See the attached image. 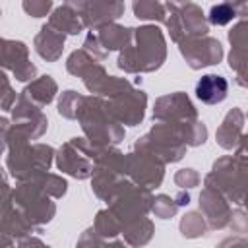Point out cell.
<instances>
[{
	"label": "cell",
	"instance_id": "cell-25",
	"mask_svg": "<svg viewBox=\"0 0 248 248\" xmlns=\"http://www.w3.org/2000/svg\"><path fill=\"white\" fill-rule=\"evenodd\" d=\"M153 232H155V225L147 217H141V219H138V221H134V223H130L128 227L122 229L124 242L130 248H141V246H145L153 238Z\"/></svg>",
	"mask_w": 248,
	"mask_h": 248
},
{
	"label": "cell",
	"instance_id": "cell-41",
	"mask_svg": "<svg viewBox=\"0 0 248 248\" xmlns=\"http://www.w3.org/2000/svg\"><path fill=\"white\" fill-rule=\"evenodd\" d=\"M14 248H50V246H46V244H45L41 238H37V236H25V238L17 240V244H16Z\"/></svg>",
	"mask_w": 248,
	"mask_h": 248
},
{
	"label": "cell",
	"instance_id": "cell-3",
	"mask_svg": "<svg viewBox=\"0 0 248 248\" xmlns=\"http://www.w3.org/2000/svg\"><path fill=\"white\" fill-rule=\"evenodd\" d=\"M203 184L219 190L229 202L242 203V198L248 192V157L234 153L217 159L203 178Z\"/></svg>",
	"mask_w": 248,
	"mask_h": 248
},
{
	"label": "cell",
	"instance_id": "cell-36",
	"mask_svg": "<svg viewBox=\"0 0 248 248\" xmlns=\"http://www.w3.org/2000/svg\"><path fill=\"white\" fill-rule=\"evenodd\" d=\"M107 244L108 242L105 238H101L95 232V229L91 227V229H87V231L81 232V236L78 238V246L76 248H107Z\"/></svg>",
	"mask_w": 248,
	"mask_h": 248
},
{
	"label": "cell",
	"instance_id": "cell-4",
	"mask_svg": "<svg viewBox=\"0 0 248 248\" xmlns=\"http://www.w3.org/2000/svg\"><path fill=\"white\" fill-rule=\"evenodd\" d=\"M188 145L182 141L180 132L174 124L157 122L145 136L138 138L134 143L136 153H145L161 163H176L186 155Z\"/></svg>",
	"mask_w": 248,
	"mask_h": 248
},
{
	"label": "cell",
	"instance_id": "cell-21",
	"mask_svg": "<svg viewBox=\"0 0 248 248\" xmlns=\"http://www.w3.org/2000/svg\"><path fill=\"white\" fill-rule=\"evenodd\" d=\"M229 81L219 74H205L196 83V97L205 105H217L227 99Z\"/></svg>",
	"mask_w": 248,
	"mask_h": 248
},
{
	"label": "cell",
	"instance_id": "cell-40",
	"mask_svg": "<svg viewBox=\"0 0 248 248\" xmlns=\"http://www.w3.org/2000/svg\"><path fill=\"white\" fill-rule=\"evenodd\" d=\"M2 87H4V93H2V110H12L14 108L12 105L17 103V97H16V93H14V89H12L10 79H8L6 74H2Z\"/></svg>",
	"mask_w": 248,
	"mask_h": 248
},
{
	"label": "cell",
	"instance_id": "cell-47",
	"mask_svg": "<svg viewBox=\"0 0 248 248\" xmlns=\"http://www.w3.org/2000/svg\"><path fill=\"white\" fill-rule=\"evenodd\" d=\"M242 205L246 207V211H248V192L244 194V198H242Z\"/></svg>",
	"mask_w": 248,
	"mask_h": 248
},
{
	"label": "cell",
	"instance_id": "cell-43",
	"mask_svg": "<svg viewBox=\"0 0 248 248\" xmlns=\"http://www.w3.org/2000/svg\"><path fill=\"white\" fill-rule=\"evenodd\" d=\"M236 155H244V157H248V132L246 134H242V138H240V141H238V145H236Z\"/></svg>",
	"mask_w": 248,
	"mask_h": 248
},
{
	"label": "cell",
	"instance_id": "cell-37",
	"mask_svg": "<svg viewBox=\"0 0 248 248\" xmlns=\"http://www.w3.org/2000/svg\"><path fill=\"white\" fill-rule=\"evenodd\" d=\"M23 10L31 16V17H43V16H48V12L52 10V2L50 0H25L23 4Z\"/></svg>",
	"mask_w": 248,
	"mask_h": 248
},
{
	"label": "cell",
	"instance_id": "cell-15",
	"mask_svg": "<svg viewBox=\"0 0 248 248\" xmlns=\"http://www.w3.org/2000/svg\"><path fill=\"white\" fill-rule=\"evenodd\" d=\"M180 54L184 56L186 64L192 70H202L205 66L219 64L223 60V46L213 37H200V39H188L178 45Z\"/></svg>",
	"mask_w": 248,
	"mask_h": 248
},
{
	"label": "cell",
	"instance_id": "cell-18",
	"mask_svg": "<svg viewBox=\"0 0 248 248\" xmlns=\"http://www.w3.org/2000/svg\"><path fill=\"white\" fill-rule=\"evenodd\" d=\"M79 12L85 27L101 29L108 23H114L124 14L122 2H72Z\"/></svg>",
	"mask_w": 248,
	"mask_h": 248
},
{
	"label": "cell",
	"instance_id": "cell-5",
	"mask_svg": "<svg viewBox=\"0 0 248 248\" xmlns=\"http://www.w3.org/2000/svg\"><path fill=\"white\" fill-rule=\"evenodd\" d=\"M54 155V149L46 143L14 145L6 151V169L17 182H25L41 172H46Z\"/></svg>",
	"mask_w": 248,
	"mask_h": 248
},
{
	"label": "cell",
	"instance_id": "cell-39",
	"mask_svg": "<svg viewBox=\"0 0 248 248\" xmlns=\"http://www.w3.org/2000/svg\"><path fill=\"white\" fill-rule=\"evenodd\" d=\"M227 227L232 232H236V234H246L248 232V211L234 209L231 213V219H229V225Z\"/></svg>",
	"mask_w": 248,
	"mask_h": 248
},
{
	"label": "cell",
	"instance_id": "cell-17",
	"mask_svg": "<svg viewBox=\"0 0 248 248\" xmlns=\"http://www.w3.org/2000/svg\"><path fill=\"white\" fill-rule=\"evenodd\" d=\"M200 213L205 217L209 229L219 231L229 225L232 211H231L229 200L219 190L203 184V188L200 192Z\"/></svg>",
	"mask_w": 248,
	"mask_h": 248
},
{
	"label": "cell",
	"instance_id": "cell-28",
	"mask_svg": "<svg viewBox=\"0 0 248 248\" xmlns=\"http://www.w3.org/2000/svg\"><path fill=\"white\" fill-rule=\"evenodd\" d=\"M43 192H46L50 198H62L64 194H66V190H68V182L60 176V174H52V172H41V174H37V176H33L31 178Z\"/></svg>",
	"mask_w": 248,
	"mask_h": 248
},
{
	"label": "cell",
	"instance_id": "cell-1",
	"mask_svg": "<svg viewBox=\"0 0 248 248\" xmlns=\"http://www.w3.org/2000/svg\"><path fill=\"white\" fill-rule=\"evenodd\" d=\"M167 58V43L157 25H141L134 29V39L116 60V66L128 74H149L163 66Z\"/></svg>",
	"mask_w": 248,
	"mask_h": 248
},
{
	"label": "cell",
	"instance_id": "cell-13",
	"mask_svg": "<svg viewBox=\"0 0 248 248\" xmlns=\"http://www.w3.org/2000/svg\"><path fill=\"white\" fill-rule=\"evenodd\" d=\"M66 70L68 74L76 76V78H81L83 79V85L87 87L89 93L97 95L99 87L103 85V81L108 78L105 66L101 64V60H97L95 56H91L85 48H79V50H74L68 60H66Z\"/></svg>",
	"mask_w": 248,
	"mask_h": 248
},
{
	"label": "cell",
	"instance_id": "cell-20",
	"mask_svg": "<svg viewBox=\"0 0 248 248\" xmlns=\"http://www.w3.org/2000/svg\"><path fill=\"white\" fill-rule=\"evenodd\" d=\"M64 43H66V35L56 31L54 27H50L48 23H45L41 27V31L37 33L35 41H33V46L37 50V54L46 60V62H56L60 56H62V50H64Z\"/></svg>",
	"mask_w": 248,
	"mask_h": 248
},
{
	"label": "cell",
	"instance_id": "cell-32",
	"mask_svg": "<svg viewBox=\"0 0 248 248\" xmlns=\"http://www.w3.org/2000/svg\"><path fill=\"white\" fill-rule=\"evenodd\" d=\"M178 207H180V205L176 203L174 196L159 194V196H155V200H153L151 213H153L155 217H159V219H170V217H174V215H176Z\"/></svg>",
	"mask_w": 248,
	"mask_h": 248
},
{
	"label": "cell",
	"instance_id": "cell-44",
	"mask_svg": "<svg viewBox=\"0 0 248 248\" xmlns=\"http://www.w3.org/2000/svg\"><path fill=\"white\" fill-rule=\"evenodd\" d=\"M240 87H248V66L242 68L240 72H236V79H234Z\"/></svg>",
	"mask_w": 248,
	"mask_h": 248
},
{
	"label": "cell",
	"instance_id": "cell-6",
	"mask_svg": "<svg viewBox=\"0 0 248 248\" xmlns=\"http://www.w3.org/2000/svg\"><path fill=\"white\" fill-rule=\"evenodd\" d=\"M153 200L155 196L151 194V190L134 184L132 180H124L118 190L114 192V196L108 202V211L120 221L122 229L128 227L130 223L145 217L151 207H153Z\"/></svg>",
	"mask_w": 248,
	"mask_h": 248
},
{
	"label": "cell",
	"instance_id": "cell-16",
	"mask_svg": "<svg viewBox=\"0 0 248 248\" xmlns=\"http://www.w3.org/2000/svg\"><path fill=\"white\" fill-rule=\"evenodd\" d=\"M2 66L4 70H10L17 81H33L37 76L35 64L29 62V48L21 41H10L2 39Z\"/></svg>",
	"mask_w": 248,
	"mask_h": 248
},
{
	"label": "cell",
	"instance_id": "cell-7",
	"mask_svg": "<svg viewBox=\"0 0 248 248\" xmlns=\"http://www.w3.org/2000/svg\"><path fill=\"white\" fill-rule=\"evenodd\" d=\"M169 16H167V29L170 33V39L180 45L182 41L188 39H200L207 37L209 31V21L205 19L202 8L198 4L186 2V4H176V2H167L165 4Z\"/></svg>",
	"mask_w": 248,
	"mask_h": 248
},
{
	"label": "cell",
	"instance_id": "cell-34",
	"mask_svg": "<svg viewBox=\"0 0 248 248\" xmlns=\"http://www.w3.org/2000/svg\"><path fill=\"white\" fill-rule=\"evenodd\" d=\"M229 43L232 45V50L248 52V19H240L232 25L229 31Z\"/></svg>",
	"mask_w": 248,
	"mask_h": 248
},
{
	"label": "cell",
	"instance_id": "cell-35",
	"mask_svg": "<svg viewBox=\"0 0 248 248\" xmlns=\"http://www.w3.org/2000/svg\"><path fill=\"white\" fill-rule=\"evenodd\" d=\"M174 184L178 188H196L200 184V172L196 169H180L174 174Z\"/></svg>",
	"mask_w": 248,
	"mask_h": 248
},
{
	"label": "cell",
	"instance_id": "cell-29",
	"mask_svg": "<svg viewBox=\"0 0 248 248\" xmlns=\"http://www.w3.org/2000/svg\"><path fill=\"white\" fill-rule=\"evenodd\" d=\"M93 229H95V232H97L101 238H105V240L114 238V236H118V234L122 232V225H120V221H118L108 209H101V211H97Z\"/></svg>",
	"mask_w": 248,
	"mask_h": 248
},
{
	"label": "cell",
	"instance_id": "cell-24",
	"mask_svg": "<svg viewBox=\"0 0 248 248\" xmlns=\"http://www.w3.org/2000/svg\"><path fill=\"white\" fill-rule=\"evenodd\" d=\"M97 39L107 52H110V50L122 52L126 46H130V43L134 39V29L118 25V23H108V25L97 29Z\"/></svg>",
	"mask_w": 248,
	"mask_h": 248
},
{
	"label": "cell",
	"instance_id": "cell-26",
	"mask_svg": "<svg viewBox=\"0 0 248 248\" xmlns=\"http://www.w3.org/2000/svg\"><path fill=\"white\" fill-rule=\"evenodd\" d=\"M174 126L178 128L180 138L188 147L203 145L207 140V128L202 120H186V122H178Z\"/></svg>",
	"mask_w": 248,
	"mask_h": 248
},
{
	"label": "cell",
	"instance_id": "cell-9",
	"mask_svg": "<svg viewBox=\"0 0 248 248\" xmlns=\"http://www.w3.org/2000/svg\"><path fill=\"white\" fill-rule=\"evenodd\" d=\"M12 200H14L16 207L37 229H41L43 225L50 223L54 213H56V205L50 200V196L46 192H43L33 180L17 182V186L12 190Z\"/></svg>",
	"mask_w": 248,
	"mask_h": 248
},
{
	"label": "cell",
	"instance_id": "cell-30",
	"mask_svg": "<svg viewBox=\"0 0 248 248\" xmlns=\"http://www.w3.org/2000/svg\"><path fill=\"white\" fill-rule=\"evenodd\" d=\"M134 16L138 19H151V21H167V8L161 2H153V0H140L132 4Z\"/></svg>",
	"mask_w": 248,
	"mask_h": 248
},
{
	"label": "cell",
	"instance_id": "cell-48",
	"mask_svg": "<svg viewBox=\"0 0 248 248\" xmlns=\"http://www.w3.org/2000/svg\"><path fill=\"white\" fill-rule=\"evenodd\" d=\"M246 248H248V240H246Z\"/></svg>",
	"mask_w": 248,
	"mask_h": 248
},
{
	"label": "cell",
	"instance_id": "cell-31",
	"mask_svg": "<svg viewBox=\"0 0 248 248\" xmlns=\"http://www.w3.org/2000/svg\"><path fill=\"white\" fill-rule=\"evenodd\" d=\"M83 101H85V95H79L74 89H66L58 101V114L68 118V120H78V114L81 110Z\"/></svg>",
	"mask_w": 248,
	"mask_h": 248
},
{
	"label": "cell",
	"instance_id": "cell-27",
	"mask_svg": "<svg viewBox=\"0 0 248 248\" xmlns=\"http://www.w3.org/2000/svg\"><path fill=\"white\" fill-rule=\"evenodd\" d=\"M180 234L186 238H200L207 232V221L200 211H188L180 219Z\"/></svg>",
	"mask_w": 248,
	"mask_h": 248
},
{
	"label": "cell",
	"instance_id": "cell-22",
	"mask_svg": "<svg viewBox=\"0 0 248 248\" xmlns=\"http://www.w3.org/2000/svg\"><path fill=\"white\" fill-rule=\"evenodd\" d=\"M48 25L54 27L56 31L64 33V35H78L79 31L85 29L79 12L74 8L72 2H64L62 6L54 8V12L48 17Z\"/></svg>",
	"mask_w": 248,
	"mask_h": 248
},
{
	"label": "cell",
	"instance_id": "cell-19",
	"mask_svg": "<svg viewBox=\"0 0 248 248\" xmlns=\"http://www.w3.org/2000/svg\"><path fill=\"white\" fill-rule=\"evenodd\" d=\"M244 118H246V116H244V112H242L238 107L231 108V110L225 114L223 122L219 124V128H217V132H215L217 143H219L223 149H227V151L236 149V145H238V141H240V138H242Z\"/></svg>",
	"mask_w": 248,
	"mask_h": 248
},
{
	"label": "cell",
	"instance_id": "cell-46",
	"mask_svg": "<svg viewBox=\"0 0 248 248\" xmlns=\"http://www.w3.org/2000/svg\"><path fill=\"white\" fill-rule=\"evenodd\" d=\"M107 248H128V244H124L122 240H112L107 244Z\"/></svg>",
	"mask_w": 248,
	"mask_h": 248
},
{
	"label": "cell",
	"instance_id": "cell-38",
	"mask_svg": "<svg viewBox=\"0 0 248 248\" xmlns=\"http://www.w3.org/2000/svg\"><path fill=\"white\" fill-rule=\"evenodd\" d=\"M83 48L91 54V56H95L97 60H105L107 56H108V52L103 48V45L99 43V39H97V33H93V31H89L87 33V37H85V41H83Z\"/></svg>",
	"mask_w": 248,
	"mask_h": 248
},
{
	"label": "cell",
	"instance_id": "cell-8",
	"mask_svg": "<svg viewBox=\"0 0 248 248\" xmlns=\"http://www.w3.org/2000/svg\"><path fill=\"white\" fill-rule=\"evenodd\" d=\"M99 149L101 147L91 143L87 138H72L58 149L56 167L78 180L91 178L95 172V159Z\"/></svg>",
	"mask_w": 248,
	"mask_h": 248
},
{
	"label": "cell",
	"instance_id": "cell-14",
	"mask_svg": "<svg viewBox=\"0 0 248 248\" xmlns=\"http://www.w3.org/2000/svg\"><path fill=\"white\" fill-rule=\"evenodd\" d=\"M153 120L178 124L186 120H198V108L192 105L190 97L184 91H174L163 95L155 101L153 107Z\"/></svg>",
	"mask_w": 248,
	"mask_h": 248
},
{
	"label": "cell",
	"instance_id": "cell-33",
	"mask_svg": "<svg viewBox=\"0 0 248 248\" xmlns=\"http://www.w3.org/2000/svg\"><path fill=\"white\" fill-rule=\"evenodd\" d=\"M234 17H238L236 16V10H234V4L232 2H221V4L211 6L209 16H207V21L211 25H227Z\"/></svg>",
	"mask_w": 248,
	"mask_h": 248
},
{
	"label": "cell",
	"instance_id": "cell-11",
	"mask_svg": "<svg viewBox=\"0 0 248 248\" xmlns=\"http://www.w3.org/2000/svg\"><path fill=\"white\" fill-rule=\"evenodd\" d=\"M126 176L138 186L153 190L161 186L165 178V163L145 153H128L126 155Z\"/></svg>",
	"mask_w": 248,
	"mask_h": 248
},
{
	"label": "cell",
	"instance_id": "cell-12",
	"mask_svg": "<svg viewBox=\"0 0 248 248\" xmlns=\"http://www.w3.org/2000/svg\"><path fill=\"white\" fill-rule=\"evenodd\" d=\"M110 114L122 124V126H138L145 116L147 107V95L145 91L138 87H130L128 91L107 99Z\"/></svg>",
	"mask_w": 248,
	"mask_h": 248
},
{
	"label": "cell",
	"instance_id": "cell-10",
	"mask_svg": "<svg viewBox=\"0 0 248 248\" xmlns=\"http://www.w3.org/2000/svg\"><path fill=\"white\" fill-rule=\"evenodd\" d=\"M39 232L37 229L14 203L12 190L4 176V200H2V248H10L12 242L31 236V232Z\"/></svg>",
	"mask_w": 248,
	"mask_h": 248
},
{
	"label": "cell",
	"instance_id": "cell-42",
	"mask_svg": "<svg viewBox=\"0 0 248 248\" xmlns=\"http://www.w3.org/2000/svg\"><path fill=\"white\" fill-rule=\"evenodd\" d=\"M217 248H246V240H242L240 236H229L221 240Z\"/></svg>",
	"mask_w": 248,
	"mask_h": 248
},
{
	"label": "cell",
	"instance_id": "cell-45",
	"mask_svg": "<svg viewBox=\"0 0 248 248\" xmlns=\"http://www.w3.org/2000/svg\"><path fill=\"white\" fill-rule=\"evenodd\" d=\"M174 200H176V203H178L180 207L190 203V196H188V192H178V194L174 196Z\"/></svg>",
	"mask_w": 248,
	"mask_h": 248
},
{
	"label": "cell",
	"instance_id": "cell-23",
	"mask_svg": "<svg viewBox=\"0 0 248 248\" xmlns=\"http://www.w3.org/2000/svg\"><path fill=\"white\" fill-rule=\"evenodd\" d=\"M56 91H58V85L52 79V76H41V78L33 79L31 83H27L19 95L23 99H27L29 103H33L35 107L43 108L54 101Z\"/></svg>",
	"mask_w": 248,
	"mask_h": 248
},
{
	"label": "cell",
	"instance_id": "cell-2",
	"mask_svg": "<svg viewBox=\"0 0 248 248\" xmlns=\"http://www.w3.org/2000/svg\"><path fill=\"white\" fill-rule=\"evenodd\" d=\"M78 122L85 138L99 147L118 145L124 140V126L110 114L107 99L103 97H85L81 110L78 114Z\"/></svg>",
	"mask_w": 248,
	"mask_h": 248
}]
</instances>
